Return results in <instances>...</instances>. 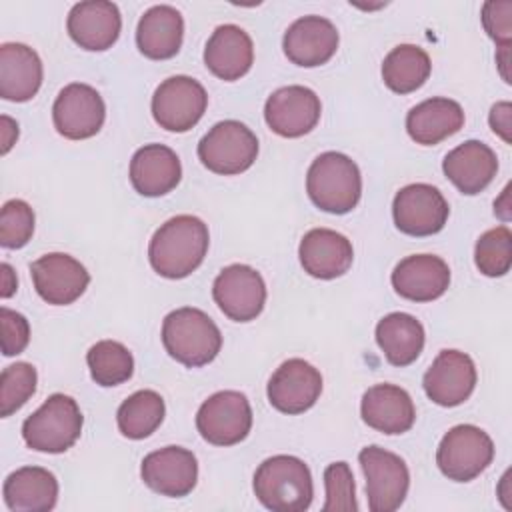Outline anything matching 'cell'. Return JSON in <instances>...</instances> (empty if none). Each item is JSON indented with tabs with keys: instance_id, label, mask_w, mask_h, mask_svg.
Instances as JSON below:
<instances>
[{
	"instance_id": "cell-22",
	"label": "cell",
	"mask_w": 512,
	"mask_h": 512,
	"mask_svg": "<svg viewBox=\"0 0 512 512\" xmlns=\"http://www.w3.org/2000/svg\"><path fill=\"white\" fill-rule=\"evenodd\" d=\"M298 256L306 274L320 280H334L350 270L354 250L344 234L330 228H312L300 240Z\"/></svg>"
},
{
	"instance_id": "cell-35",
	"label": "cell",
	"mask_w": 512,
	"mask_h": 512,
	"mask_svg": "<svg viewBox=\"0 0 512 512\" xmlns=\"http://www.w3.org/2000/svg\"><path fill=\"white\" fill-rule=\"evenodd\" d=\"M476 268L490 278H498L510 272L512 266V232L508 226H496L486 230L474 248Z\"/></svg>"
},
{
	"instance_id": "cell-17",
	"label": "cell",
	"mask_w": 512,
	"mask_h": 512,
	"mask_svg": "<svg viewBox=\"0 0 512 512\" xmlns=\"http://www.w3.org/2000/svg\"><path fill=\"white\" fill-rule=\"evenodd\" d=\"M476 378V366L468 354L442 350L426 370L422 386L434 404L452 408L470 398L476 388Z\"/></svg>"
},
{
	"instance_id": "cell-12",
	"label": "cell",
	"mask_w": 512,
	"mask_h": 512,
	"mask_svg": "<svg viewBox=\"0 0 512 512\" xmlns=\"http://www.w3.org/2000/svg\"><path fill=\"white\" fill-rule=\"evenodd\" d=\"M104 118L106 106L100 92L82 82L64 86L52 106L54 128L68 140H86L96 136Z\"/></svg>"
},
{
	"instance_id": "cell-2",
	"label": "cell",
	"mask_w": 512,
	"mask_h": 512,
	"mask_svg": "<svg viewBox=\"0 0 512 512\" xmlns=\"http://www.w3.org/2000/svg\"><path fill=\"white\" fill-rule=\"evenodd\" d=\"M252 488L258 502L272 512H304L314 498L310 468L288 454L266 458L254 472Z\"/></svg>"
},
{
	"instance_id": "cell-29",
	"label": "cell",
	"mask_w": 512,
	"mask_h": 512,
	"mask_svg": "<svg viewBox=\"0 0 512 512\" xmlns=\"http://www.w3.org/2000/svg\"><path fill=\"white\" fill-rule=\"evenodd\" d=\"M4 504L14 512H48L58 500V480L42 466H22L2 486Z\"/></svg>"
},
{
	"instance_id": "cell-25",
	"label": "cell",
	"mask_w": 512,
	"mask_h": 512,
	"mask_svg": "<svg viewBox=\"0 0 512 512\" xmlns=\"http://www.w3.org/2000/svg\"><path fill=\"white\" fill-rule=\"evenodd\" d=\"M180 178V158L164 144H146L130 160V182L142 196H164L180 184Z\"/></svg>"
},
{
	"instance_id": "cell-27",
	"label": "cell",
	"mask_w": 512,
	"mask_h": 512,
	"mask_svg": "<svg viewBox=\"0 0 512 512\" xmlns=\"http://www.w3.org/2000/svg\"><path fill=\"white\" fill-rule=\"evenodd\" d=\"M42 60L26 44L0 46V96L10 102H28L42 86Z\"/></svg>"
},
{
	"instance_id": "cell-31",
	"label": "cell",
	"mask_w": 512,
	"mask_h": 512,
	"mask_svg": "<svg viewBox=\"0 0 512 512\" xmlns=\"http://www.w3.org/2000/svg\"><path fill=\"white\" fill-rule=\"evenodd\" d=\"M376 342L392 366L412 364L424 348V326L412 314L390 312L376 324Z\"/></svg>"
},
{
	"instance_id": "cell-7",
	"label": "cell",
	"mask_w": 512,
	"mask_h": 512,
	"mask_svg": "<svg viewBox=\"0 0 512 512\" xmlns=\"http://www.w3.org/2000/svg\"><path fill=\"white\" fill-rule=\"evenodd\" d=\"M494 458L492 438L474 424L450 428L436 450L440 472L454 482H470L480 476Z\"/></svg>"
},
{
	"instance_id": "cell-38",
	"label": "cell",
	"mask_w": 512,
	"mask_h": 512,
	"mask_svg": "<svg viewBox=\"0 0 512 512\" xmlns=\"http://www.w3.org/2000/svg\"><path fill=\"white\" fill-rule=\"evenodd\" d=\"M324 488L326 502L324 512H356V484L352 470L346 462H332L324 470Z\"/></svg>"
},
{
	"instance_id": "cell-11",
	"label": "cell",
	"mask_w": 512,
	"mask_h": 512,
	"mask_svg": "<svg viewBox=\"0 0 512 512\" xmlns=\"http://www.w3.org/2000/svg\"><path fill=\"white\" fill-rule=\"evenodd\" d=\"M450 206L442 192L424 182L400 188L392 202L394 224L408 236L438 234L448 222Z\"/></svg>"
},
{
	"instance_id": "cell-19",
	"label": "cell",
	"mask_w": 512,
	"mask_h": 512,
	"mask_svg": "<svg viewBox=\"0 0 512 512\" xmlns=\"http://www.w3.org/2000/svg\"><path fill=\"white\" fill-rule=\"evenodd\" d=\"M338 30L322 16L310 14L294 20L282 38L286 58L304 68L326 64L338 50Z\"/></svg>"
},
{
	"instance_id": "cell-30",
	"label": "cell",
	"mask_w": 512,
	"mask_h": 512,
	"mask_svg": "<svg viewBox=\"0 0 512 512\" xmlns=\"http://www.w3.org/2000/svg\"><path fill=\"white\" fill-rule=\"evenodd\" d=\"M464 126V110L450 98H428L406 114L408 136L422 146H434Z\"/></svg>"
},
{
	"instance_id": "cell-26",
	"label": "cell",
	"mask_w": 512,
	"mask_h": 512,
	"mask_svg": "<svg viewBox=\"0 0 512 512\" xmlns=\"http://www.w3.org/2000/svg\"><path fill=\"white\" fill-rule=\"evenodd\" d=\"M254 62V44L246 30L236 24L218 26L204 48L206 68L220 80H240Z\"/></svg>"
},
{
	"instance_id": "cell-9",
	"label": "cell",
	"mask_w": 512,
	"mask_h": 512,
	"mask_svg": "<svg viewBox=\"0 0 512 512\" xmlns=\"http://www.w3.org/2000/svg\"><path fill=\"white\" fill-rule=\"evenodd\" d=\"M200 436L214 446H234L242 442L252 428V408L238 390H220L212 394L196 412Z\"/></svg>"
},
{
	"instance_id": "cell-3",
	"label": "cell",
	"mask_w": 512,
	"mask_h": 512,
	"mask_svg": "<svg viewBox=\"0 0 512 512\" xmlns=\"http://www.w3.org/2000/svg\"><path fill=\"white\" fill-rule=\"evenodd\" d=\"M306 192L316 208L330 214H348L362 196L360 168L342 152H322L308 168Z\"/></svg>"
},
{
	"instance_id": "cell-20",
	"label": "cell",
	"mask_w": 512,
	"mask_h": 512,
	"mask_svg": "<svg viewBox=\"0 0 512 512\" xmlns=\"http://www.w3.org/2000/svg\"><path fill=\"white\" fill-rule=\"evenodd\" d=\"M66 28L70 38L84 50H108L120 36L122 16L114 2L88 0L70 8Z\"/></svg>"
},
{
	"instance_id": "cell-33",
	"label": "cell",
	"mask_w": 512,
	"mask_h": 512,
	"mask_svg": "<svg viewBox=\"0 0 512 512\" xmlns=\"http://www.w3.org/2000/svg\"><path fill=\"white\" fill-rule=\"evenodd\" d=\"M166 414L164 400L154 390H138L130 394L116 412L118 430L130 440L148 438L158 430Z\"/></svg>"
},
{
	"instance_id": "cell-15",
	"label": "cell",
	"mask_w": 512,
	"mask_h": 512,
	"mask_svg": "<svg viewBox=\"0 0 512 512\" xmlns=\"http://www.w3.org/2000/svg\"><path fill=\"white\" fill-rule=\"evenodd\" d=\"M38 296L52 306L76 302L90 284L88 270L70 254L50 252L30 264Z\"/></svg>"
},
{
	"instance_id": "cell-42",
	"label": "cell",
	"mask_w": 512,
	"mask_h": 512,
	"mask_svg": "<svg viewBox=\"0 0 512 512\" xmlns=\"http://www.w3.org/2000/svg\"><path fill=\"white\" fill-rule=\"evenodd\" d=\"M16 286H18L16 272L8 262H2L0 264V296L10 298L16 292Z\"/></svg>"
},
{
	"instance_id": "cell-1",
	"label": "cell",
	"mask_w": 512,
	"mask_h": 512,
	"mask_svg": "<svg viewBox=\"0 0 512 512\" xmlns=\"http://www.w3.org/2000/svg\"><path fill=\"white\" fill-rule=\"evenodd\" d=\"M208 244V226L198 216L178 214L154 232L148 244V260L160 276L180 280L204 262Z\"/></svg>"
},
{
	"instance_id": "cell-5",
	"label": "cell",
	"mask_w": 512,
	"mask_h": 512,
	"mask_svg": "<svg viewBox=\"0 0 512 512\" xmlns=\"http://www.w3.org/2000/svg\"><path fill=\"white\" fill-rule=\"evenodd\" d=\"M82 412L68 394H52L22 424V438L36 452L62 454L76 444L82 434Z\"/></svg>"
},
{
	"instance_id": "cell-18",
	"label": "cell",
	"mask_w": 512,
	"mask_h": 512,
	"mask_svg": "<svg viewBox=\"0 0 512 512\" xmlns=\"http://www.w3.org/2000/svg\"><path fill=\"white\" fill-rule=\"evenodd\" d=\"M144 484L160 496H188L198 480V460L182 446H166L144 456L140 466Z\"/></svg>"
},
{
	"instance_id": "cell-14",
	"label": "cell",
	"mask_w": 512,
	"mask_h": 512,
	"mask_svg": "<svg viewBox=\"0 0 512 512\" xmlns=\"http://www.w3.org/2000/svg\"><path fill=\"white\" fill-rule=\"evenodd\" d=\"M320 114V98L314 90L300 84L274 90L264 104V120L268 128L282 138H300L312 132Z\"/></svg>"
},
{
	"instance_id": "cell-10",
	"label": "cell",
	"mask_w": 512,
	"mask_h": 512,
	"mask_svg": "<svg viewBox=\"0 0 512 512\" xmlns=\"http://www.w3.org/2000/svg\"><path fill=\"white\" fill-rule=\"evenodd\" d=\"M208 94L204 86L184 74L166 78L152 96V116L168 132H188L204 116Z\"/></svg>"
},
{
	"instance_id": "cell-43",
	"label": "cell",
	"mask_w": 512,
	"mask_h": 512,
	"mask_svg": "<svg viewBox=\"0 0 512 512\" xmlns=\"http://www.w3.org/2000/svg\"><path fill=\"white\" fill-rule=\"evenodd\" d=\"M2 154H6L18 138V124L10 116H2Z\"/></svg>"
},
{
	"instance_id": "cell-24",
	"label": "cell",
	"mask_w": 512,
	"mask_h": 512,
	"mask_svg": "<svg viewBox=\"0 0 512 512\" xmlns=\"http://www.w3.org/2000/svg\"><path fill=\"white\" fill-rule=\"evenodd\" d=\"M446 178L466 196L480 194L498 172L494 150L480 140H466L442 160Z\"/></svg>"
},
{
	"instance_id": "cell-32",
	"label": "cell",
	"mask_w": 512,
	"mask_h": 512,
	"mask_svg": "<svg viewBox=\"0 0 512 512\" xmlns=\"http://www.w3.org/2000/svg\"><path fill=\"white\" fill-rule=\"evenodd\" d=\"M430 72V56L416 44H398L382 62V80L396 94L418 90L428 80Z\"/></svg>"
},
{
	"instance_id": "cell-23",
	"label": "cell",
	"mask_w": 512,
	"mask_h": 512,
	"mask_svg": "<svg viewBox=\"0 0 512 512\" xmlns=\"http://www.w3.org/2000/svg\"><path fill=\"white\" fill-rule=\"evenodd\" d=\"M362 420L382 434H404L414 426L416 408L410 394L396 384H374L362 394Z\"/></svg>"
},
{
	"instance_id": "cell-13",
	"label": "cell",
	"mask_w": 512,
	"mask_h": 512,
	"mask_svg": "<svg viewBox=\"0 0 512 512\" xmlns=\"http://www.w3.org/2000/svg\"><path fill=\"white\" fill-rule=\"evenodd\" d=\"M212 296L224 316L234 322H250L264 310L266 284L252 266L230 264L214 278Z\"/></svg>"
},
{
	"instance_id": "cell-28",
	"label": "cell",
	"mask_w": 512,
	"mask_h": 512,
	"mask_svg": "<svg viewBox=\"0 0 512 512\" xmlns=\"http://www.w3.org/2000/svg\"><path fill=\"white\" fill-rule=\"evenodd\" d=\"M184 38V18L168 4L148 8L136 26L138 50L150 60H168L178 54Z\"/></svg>"
},
{
	"instance_id": "cell-4",
	"label": "cell",
	"mask_w": 512,
	"mask_h": 512,
	"mask_svg": "<svg viewBox=\"0 0 512 512\" xmlns=\"http://www.w3.org/2000/svg\"><path fill=\"white\" fill-rule=\"evenodd\" d=\"M162 344L176 362L188 368H198L210 364L218 356L222 334L206 312L182 306L166 314L162 322Z\"/></svg>"
},
{
	"instance_id": "cell-37",
	"label": "cell",
	"mask_w": 512,
	"mask_h": 512,
	"mask_svg": "<svg viewBox=\"0 0 512 512\" xmlns=\"http://www.w3.org/2000/svg\"><path fill=\"white\" fill-rule=\"evenodd\" d=\"M34 234V212L28 202L12 198L4 202L0 212V244L16 250L30 242Z\"/></svg>"
},
{
	"instance_id": "cell-36",
	"label": "cell",
	"mask_w": 512,
	"mask_h": 512,
	"mask_svg": "<svg viewBox=\"0 0 512 512\" xmlns=\"http://www.w3.org/2000/svg\"><path fill=\"white\" fill-rule=\"evenodd\" d=\"M38 374L28 362H16L0 374V414L2 418L12 416L20 410L36 392Z\"/></svg>"
},
{
	"instance_id": "cell-21",
	"label": "cell",
	"mask_w": 512,
	"mask_h": 512,
	"mask_svg": "<svg viewBox=\"0 0 512 512\" xmlns=\"http://www.w3.org/2000/svg\"><path fill=\"white\" fill-rule=\"evenodd\" d=\"M394 290L412 302H432L450 286L448 264L434 254H412L402 258L392 270Z\"/></svg>"
},
{
	"instance_id": "cell-6",
	"label": "cell",
	"mask_w": 512,
	"mask_h": 512,
	"mask_svg": "<svg viewBox=\"0 0 512 512\" xmlns=\"http://www.w3.org/2000/svg\"><path fill=\"white\" fill-rule=\"evenodd\" d=\"M258 156L256 134L238 120L214 124L198 142L200 162L214 174L234 176L246 172Z\"/></svg>"
},
{
	"instance_id": "cell-8",
	"label": "cell",
	"mask_w": 512,
	"mask_h": 512,
	"mask_svg": "<svg viewBox=\"0 0 512 512\" xmlns=\"http://www.w3.org/2000/svg\"><path fill=\"white\" fill-rule=\"evenodd\" d=\"M366 476V498L372 512H394L402 506L410 486L406 462L380 446H366L358 454Z\"/></svg>"
},
{
	"instance_id": "cell-41",
	"label": "cell",
	"mask_w": 512,
	"mask_h": 512,
	"mask_svg": "<svg viewBox=\"0 0 512 512\" xmlns=\"http://www.w3.org/2000/svg\"><path fill=\"white\" fill-rule=\"evenodd\" d=\"M488 122H490V128H492L506 144L512 142V138H510V130H512V106H510V102H496V104L490 108Z\"/></svg>"
},
{
	"instance_id": "cell-44",
	"label": "cell",
	"mask_w": 512,
	"mask_h": 512,
	"mask_svg": "<svg viewBox=\"0 0 512 512\" xmlns=\"http://www.w3.org/2000/svg\"><path fill=\"white\" fill-rule=\"evenodd\" d=\"M508 54H510V44H500L498 46V54H496V62H498V66H500V74H502V78H504V82H512L510 80V74L506 72V66H508Z\"/></svg>"
},
{
	"instance_id": "cell-34",
	"label": "cell",
	"mask_w": 512,
	"mask_h": 512,
	"mask_svg": "<svg viewBox=\"0 0 512 512\" xmlns=\"http://www.w3.org/2000/svg\"><path fill=\"white\" fill-rule=\"evenodd\" d=\"M86 364L96 384L110 388L132 378L134 358L130 350L116 340H100L86 352Z\"/></svg>"
},
{
	"instance_id": "cell-40",
	"label": "cell",
	"mask_w": 512,
	"mask_h": 512,
	"mask_svg": "<svg viewBox=\"0 0 512 512\" xmlns=\"http://www.w3.org/2000/svg\"><path fill=\"white\" fill-rule=\"evenodd\" d=\"M482 26L488 36L500 46L512 40V2L488 0L482 4Z\"/></svg>"
},
{
	"instance_id": "cell-39",
	"label": "cell",
	"mask_w": 512,
	"mask_h": 512,
	"mask_svg": "<svg viewBox=\"0 0 512 512\" xmlns=\"http://www.w3.org/2000/svg\"><path fill=\"white\" fill-rule=\"evenodd\" d=\"M0 326H2V354L18 356L30 342V324L20 312L2 306L0 308Z\"/></svg>"
},
{
	"instance_id": "cell-16",
	"label": "cell",
	"mask_w": 512,
	"mask_h": 512,
	"mask_svg": "<svg viewBox=\"0 0 512 512\" xmlns=\"http://www.w3.org/2000/svg\"><path fill=\"white\" fill-rule=\"evenodd\" d=\"M322 392V374L302 358L282 362L268 380V402L282 414L310 410Z\"/></svg>"
}]
</instances>
